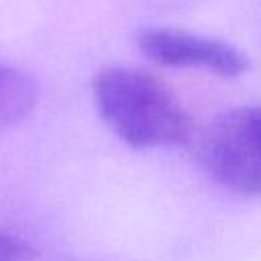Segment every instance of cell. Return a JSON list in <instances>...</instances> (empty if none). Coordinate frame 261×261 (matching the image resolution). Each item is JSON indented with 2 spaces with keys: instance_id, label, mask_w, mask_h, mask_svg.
<instances>
[{
  "instance_id": "6da1fadb",
  "label": "cell",
  "mask_w": 261,
  "mask_h": 261,
  "mask_svg": "<svg viewBox=\"0 0 261 261\" xmlns=\"http://www.w3.org/2000/svg\"><path fill=\"white\" fill-rule=\"evenodd\" d=\"M104 124L133 149L177 147L192 137V118L171 90L135 67H106L92 84Z\"/></svg>"
},
{
  "instance_id": "7a4b0ae2",
  "label": "cell",
  "mask_w": 261,
  "mask_h": 261,
  "mask_svg": "<svg viewBox=\"0 0 261 261\" xmlns=\"http://www.w3.org/2000/svg\"><path fill=\"white\" fill-rule=\"evenodd\" d=\"M198 159L222 188L261 198V104L218 114L202 130Z\"/></svg>"
},
{
  "instance_id": "3957f363",
  "label": "cell",
  "mask_w": 261,
  "mask_h": 261,
  "mask_svg": "<svg viewBox=\"0 0 261 261\" xmlns=\"http://www.w3.org/2000/svg\"><path fill=\"white\" fill-rule=\"evenodd\" d=\"M143 55L165 67L204 69L220 77H237L249 69V57L232 43L173 27H143L137 33Z\"/></svg>"
},
{
  "instance_id": "277c9868",
  "label": "cell",
  "mask_w": 261,
  "mask_h": 261,
  "mask_svg": "<svg viewBox=\"0 0 261 261\" xmlns=\"http://www.w3.org/2000/svg\"><path fill=\"white\" fill-rule=\"evenodd\" d=\"M37 104V86L20 69L0 63V133L18 126Z\"/></svg>"
},
{
  "instance_id": "5b68a950",
  "label": "cell",
  "mask_w": 261,
  "mask_h": 261,
  "mask_svg": "<svg viewBox=\"0 0 261 261\" xmlns=\"http://www.w3.org/2000/svg\"><path fill=\"white\" fill-rule=\"evenodd\" d=\"M35 247L10 232L0 230V261H35Z\"/></svg>"
}]
</instances>
